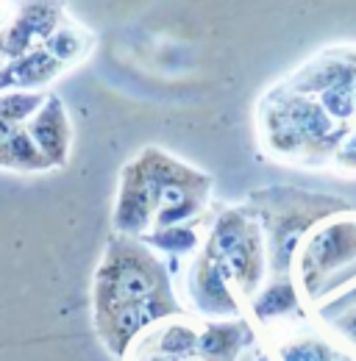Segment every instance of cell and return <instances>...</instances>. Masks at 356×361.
<instances>
[{
    "mask_svg": "<svg viewBox=\"0 0 356 361\" xmlns=\"http://www.w3.org/2000/svg\"><path fill=\"white\" fill-rule=\"evenodd\" d=\"M184 314L167 264L142 242L112 233L92 283L97 339L117 359L153 325Z\"/></svg>",
    "mask_w": 356,
    "mask_h": 361,
    "instance_id": "obj_1",
    "label": "cell"
},
{
    "mask_svg": "<svg viewBox=\"0 0 356 361\" xmlns=\"http://www.w3.org/2000/svg\"><path fill=\"white\" fill-rule=\"evenodd\" d=\"M181 281L178 298L195 317L242 319L267 283V245L259 220L245 206H218Z\"/></svg>",
    "mask_w": 356,
    "mask_h": 361,
    "instance_id": "obj_2",
    "label": "cell"
},
{
    "mask_svg": "<svg viewBox=\"0 0 356 361\" xmlns=\"http://www.w3.org/2000/svg\"><path fill=\"white\" fill-rule=\"evenodd\" d=\"M212 186L203 170L159 147H142L120 173L112 233L150 245L178 228H203L212 217Z\"/></svg>",
    "mask_w": 356,
    "mask_h": 361,
    "instance_id": "obj_3",
    "label": "cell"
},
{
    "mask_svg": "<svg viewBox=\"0 0 356 361\" xmlns=\"http://www.w3.org/2000/svg\"><path fill=\"white\" fill-rule=\"evenodd\" d=\"M348 128L334 123L326 109L287 81L267 90L256 106V136L270 159L295 167H331Z\"/></svg>",
    "mask_w": 356,
    "mask_h": 361,
    "instance_id": "obj_4",
    "label": "cell"
},
{
    "mask_svg": "<svg viewBox=\"0 0 356 361\" xmlns=\"http://www.w3.org/2000/svg\"><path fill=\"white\" fill-rule=\"evenodd\" d=\"M262 226L267 245V281H292L295 253L314 226L351 212L343 197L295 186L254 189L242 203Z\"/></svg>",
    "mask_w": 356,
    "mask_h": 361,
    "instance_id": "obj_5",
    "label": "cell"
},
{
    "mask_svg": "<svg viewBox=\"0 0 356 361\" xmlns=\"http://www.w3.org/2000/svg\"><path fill=\"white\" fill-rule=\"evenodd\" d=\"M256 339L248 319L201 322L176 314L148 328L123 356L126 361H237L239 350Z\"/></svg>",
    "mask_w": 356,
    "mask_h": 361,
    "instance_id": "obj_6",
    "label": "cell"
},
{
    "mask_svg": "<svg viewBox=\"0 0 356 361\" xmlns=\"http://www.w3.org/2000/svg\"><path fill=\"white\" fill-rule=\"evenodd\" d=\"M292 281L312 306L356 281V214L345 212L312 228L295 253Z\"/></svg>",
    "mask_w": 356,
    "mask_h": 361,
    "instance_id": "obj_7",
    "label": "cell"
},
{
    "mask_svg": "<svg viewBox=\"0 0 356 361\" xmlns=\"http://www.w3.org/2000/svg\"><path fill=\"white\" fill-rule=\"evenodd\" d=\"M284 81L314 97L343 128L356 126V45L326 47Z\"/></svg>",
    "mask_w": 356,
    "mask_h": 361,
    "instance_id": "obj_8",
    "label": "cell"
},
{
    "mask_svg": "<svg viewBox=\"0 0 356 361\" xmlns=\"http://www.w3.org/2000/svg\"><path fill=\"white\" fill-rule=\"evenodd\" d=\"M47 92H3L0 94V170L44 173L53 170L28 134V117L42 106Z\"/></svg>",
    "mask_w": 356,
    "mask_h": 361,
    "instance_id": "obj_9",
    "label": "cell"
},
{
    "mask_svg": "<svg viewBox=\"0 0 356 361\" xmlns=\"http://www.w3.org/2000/svg\"><path fill=\"white\" fill-rule=\"evenodd\" d=\"M64 0H17L11 6V17L3 25V45L8 64L44 47L53 31L67 20Z\"/></svg>",
    "mask_w": 356,
    "mask_h": 361,
    "instance_id": "obj_10",
    "label": "cell"
},
{
    "mask_svg": "<svg viewBox=\"0 0 356 361\" xmlns=\"http://www.w3.org/2000/svg\"><path fill=\"white\" fill-rule=\"evenodd\" d=\"M28 134L53 170L67 164L73 128H70L67 106L61 103L59 94H47L42 106L28 117Z\"/></svg>",
    "mask_w": 356,
    "mask_h": 361,
    "instance_id": "obj_11",
    "label": "cell"
},
{
    "mask_svg": "<svg viewBox=\"0 0 356 361\" xmlns=\"http://www.w3.org/2000/svg\"><path fill=\"white\" fill-rule=\"evenodd\" d=\"M275 361H351L348 353L337 350L331 342L312 334H284L273 339Z\"/></svg>",
    "mask_w": 356,
    "mask_h": 361,
    "instance_id": "obj_12",
    "label": "cell"
},
{
    "mask_svg": "<svg viewBox=\"0 0 356 361\" xmlns=\"http://www.w3.org/2000/svg\"><path fill=\"white\" fill-rule=\"evenodd\" d=\"M331 167H334L337 173H343V176H356V126L345 134V139L340 142Z\"/></svg>",
    "mask_w": 356,
    "mask_h": 361,
    "instance_id": "obj_13",
    "label": "cell"
},
{
    "mask_svg": "<svg viewBox=\"0 0 356 361\" xmlns=\"http://www.w3.org/2000/svg\"><path fill=\"white\" fill-rule=\"evenodd\" d=\"M331 328H334V334H337L343 342H348L351 348H356V309L345 312L343 317H337V319L331 322Z\"/></svg>",
    "mask_w": 356,
    "mask_h": 361,
    "instance_id": "obj_14",
    "label": "cell"
},
{
    "mask_svg": "<svg viewBox=\"0 0 356 361\" xmlns=\"http://www.w3.org/2000/svg\"><path fill=\"white\" fill-rule=\"evenodd\" d=\"M8 70V56H6V45H3V28H0V94H3V75Z\"/></svg>",
    "mask_w": 356,
    "mask_h": 361,
    "instance_id": "obj_15",
    "label": "cell"
}]
</instances>
